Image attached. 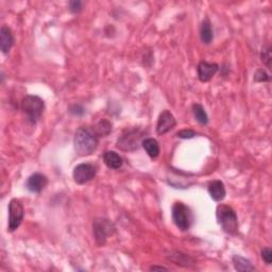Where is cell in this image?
Here are the masks:
<instances>
[{
    "label": "cell",
    "instance_id": "cell-1",
    "mask_svg": "<svg viewBox=\"0 0 272 272\" xmlns=\"http://www.w3.org/2000/svg\"><path fill=\"white\" fill-rule=\"evenodd\" d=\"M98 136L93 129L88 127H80L75 134V150L80 157H86L94 153L98 147Z\"/></svg>",
    "mask_w": 272,
    "mask_h": 272
},
{
    "label": "cell",
    "instance_id": "cell-2",
    "mask_svg": "<svg viewBox=\"0 0 272 272\" xmlns=\"http://www.w3.org/2000/svg\"><path fill=\"white\" fill-rule=\"evenodd\" d=\"M216 217L219 225L223 232L229 235H236L238 233V218L236 212L226 204H219L216 210Z\"/></svg>",
    "mask_w": 272,
    "mask_h": 272
},
{
    "label": "cell",
    "instance_id": "cell-3",
    "mask_svg": "<svg viewBox=\"0 0 272 272\" xmlns=\"http://www.w3.org/2000/svg\"><path fill=\"white\" fill-rule=\"evenodd\" d=\"M22 109L31 124H36L44 113V100L38 96H26L22 100Z\"/></svg>",
    "mask_w": 272,
    "mask_h": 272
},
{
    "label": "cell",
    "instance_id": "cell-4",
    "mask_svg": "<svg viewBox=\"0 0 272 272\" xmlns=\"http://www.w3.org/2000/svg\"><path fill=\"white\" fill-rule=\"evenodd\" d=\"M172 220L181 231H189L193 222L190 209L183 202H176L172 206Z\"/></svg>",
    "mask_w": 272,
    "mask_h": 272
},
{
    "label": "cell",
    "instance_id": "cell-5",
    "mask_svg": "<svg viewBox=\"0 0 272 272\" xmlns=\"http://www.w3.org/2000/svg\"><path fill=\"white\" fill-rule=\"evenodd\" d=\"M144 137V131L139 128L126 130L117 140V148L122 151H135L139 148Z\"/></svg>",
    "mask_w": 272,
    "mask_h": 272
},
{
    "label": "cell",
    "instance_id": "cell-6",
    "mask_svg": "<svg viewBox=\"0 0 272 272\" xmlns=\"http://www.w3.org/2000/svg\"><path fill=\"white\" fill-rule=\"evenodd\" d=\"M116 231L113 222L106 218L96 219L93 223V233L96 244L102 247L107 243V239L109 235H113Z\"/></svg>",
    "mask_w": 272,
    "mask_h": 272
},
{
    "label": "cell",
    "instance_id": "cell-7",
    "mask_svg": "<svg viewBox=\"0 0 272 272\" xmlns=\"http://www.w3.org/2000/svg\"><path fill=\"white\" fill-rule=\"evenodd\" d=\"M25 217V210L22 202L17 199L11 200L9 203V225L8 231L14 232L21 226Z\"/></svg>",
    "mask_w": 272,
    "mask_h": 272
},
{
    "label": "cell",
    "instance_id": "cell-8",
    "mask_svg": "<svg viewBox=\"0 0 272 272\" xmlns=\"http://www.w3.org/2000/svg\"><path fill=\"white\" fill-rule=\"evenodd\" d=\"M97 174V168L93 164L82 163L75 167L73 177L75 182L79 185H83L90 180H93Z\"/></svg>",
    "mask_w": 272,
    "mask_h": 272
},
{
    "label": "cell",
    "instance_id": "cell-9",
    "mask_svg": "<svg viewBox=\"0 0 272 272\" xmlns=\"http://www.w3.org/2000/svg\"><path fill=\"white\" fill-rule=\"evenodd\" d=\"M177 120L174 118V116L169 112L165 109V111L162 112L159 116L158 124H157V133L159 135H164L171 131L172 129L176 127Z\"/></svg>",
    "mask_w": 272,
    "mask_h": 272
},
{
    "label": "cell",
    "instance_id": "cell-10",
    "mask_svg": "<svg viewBox=\"0 0 272 272\" xmlns=\"http://www.w3.org/2000/svg\"><path fill=\"white\" fill-rule=\"evenodd\" d=\"M48 184V178L43 173L35 172L28 178L26 187L31 192L40 193Z\"/></svg>",
    "mask_w": 272,
    "mask_h": 272
},
{
    "label": "cell",
    "instance_id": "cell-11",
    "mask_svg": "<svg viewBox=\"0 0 272 272\" xmlns=\"http://www.w3.org/2000/svg\"><path fill=\"white\" fill-rule=\"evenodd\" d=\"M218 70H219V66L216 63H210L206 61L200 62L197 68L199 80L203 83L211 81L212 78L216 75Z\"/></svg>",
    "mask_w": 272,
    "mask_h": 272
},
{
    "label": "cell",
    "instance_id": "cell-12",
    "mask_svg": "<svg viewBox=\"0 0 272 272\" xmlns=\"http://www.w3.org/2000/svg\"><path fill=\"white\" fill-rule=\"evenodd\" d=\"M14 35L8 26H2L0 29V49L2 54H8L14 45Z\"/></svg>",
    "mask_w": 272,
    "mask_h": 272
},
{
    "label": "cell",
    "instance_id": "cell-13",
    "mask_svg": "<svg viewBox=\"0 0 272 272\" xmlns=\"http://www.w3.org/2000/svg\"><path fill=\"white\" fill-rule=\"evenodd\" d=\"M209 192L211 198L216 202H220L225 198L226 191L222 181L214 180L209 184Z\"/></svg>",
    "mask_w": 272,
    "mask_h": 272
},
{
    "label": "cell",
    "instance_id": "cell-14",
    "mask_svg": "<svg viewBox=\"0 0 272 272\" xmlns=\"http://www.w3.org/2000/svg\"><path fill=\"white\" fill-rule=\"evenodd\" d=\"M103 162L109 169H119L124 165V160L115 151H106L103 154Z\"/></svg>",
    "mask_w": 272,
    "mask_h": 272
},
{
    "label": "cell",
    "instance_id": "cell-15",
    "mask_svg": "<svg viewBox=\"0 0 272 272\" xmlns=\"http://www.w3.org/2000/svg\"><path fill=\"white\" fill-rule=\"evenodd\" d=\"M141 146L151 159H157L160 155V145L157 139L145 138L141 142Z\"/></svg>",
    "mask_w": 272,
    "mask_h": 272
},
{
    "label": "cell",
    "instance_id": "cell-16",
    "mask_svg": "<svg viewBox=\"0 0 272 272\" xmlns=\"http://www.w3.org/2000/svg\"><path fill=\"white\" fill-rule=\"evenodd\" d=\"M233 265L237 271L242 272H249V271H255L256 268L252 265V263L241 255H234L232 258Z\"/></svg>",
    "mask_w": 272,
    "mask_h": 272
},
{
    "label": "cell",
    "instance_id": "cell-17",
    "mask_svg": "<svg viewBox=\"0 0 272 272\" xmlns=\"http://www.w3.org/2000/svg\"><path fill=\"white\" fill-rule=\"evenodd\" d=\"M200 37H201V41L209 45L212 43L214 38V32L212 28V24L209 18H205L201 24V28H200Z\"/></svg>",
    "mask_w": 272,
    "mask_h": 272
},
{
    "label": "cell",
    "instance_id": "cell-18",
    "mask_svg": "<svg viewBox=\"0 0 272 272\" xmlns=\"http://www.w3.org/2000/svg\"><path fill=\"white\" fill-rule=\"evenodd\" d=\"M93 130L97 134V136L100 137H105L112 132V124L108 119H101L97 122V125L94 127Z\"/></svg>",
    "mask_w": 272,
    "mask_h": 272
},
{
    "label": "cell",
    "instance_id": "cell-19",
    "mask_svg": "<svg viewBox=\"0 0 272 272\" xmlns=\"http://www.w3.org/2000/svg\"><path fill=\"white\" fill-rule=\"evenodd\" d=\"M192 113H193V116H195L196 120L199 122L200 125L206 126L207 124H209V116H207V114L205 112V109L201 105H199V103H195V105L192 106Z\"/></svg>",
    "mask_w": 272,
    "mask_h": 272
},
{
    "label": "cell",
    "instance_id": "cell-20",
    "mask_svg": "<svg viewBox=\"0 0 272 272\" xmlns=\"http://www.w3.org/2000/svg\"><path fill=\"white\" fill-rule=\"evenodd\" d=\"M261 59H262V62L265 64V65L267 66V68L271 69L272 56H271V47H270L269 44L263 47L262 53H261Z\"/></svg>",
    "mask_w": 272,
    "mask_h": 272
},
{
    "label": "cell",
    "instance_id": "cell-21",
    "mask_svg": "<svg viewBox=\"0 0 272 272\" xmlns=\"http://www.w3.org/2000/svg\"><path fill=\"white\" fill-rule=\"evenodd\" d=\"M254 81L255 82H269L270 77L265 70L258 69L255 71V74H254Z\"/></svg>",
    "mask_w": 272,
    "mask_h": 272
},
{
    "label": "cell",
    "instance_id": "cell-22",
    "mask_svg": "<svg viewBox=\"0 0 272 272\" xmlns=\"http://www.w3.org/2000/svg\"><path fill=\"white\" fill-rule=\"evenodd\" d=\"M69 11L74 14H78V13L82 12L83 10V2L80 0H73V1L69 2Z\"/></svg>",
    "mask_w": 272,
    "mask_h": 272
},
{
    "label": "cell",
    "instance_id": "cell-23",
    "mask_svg": "<svg viewBox=\"0 0 272 272\" xmlns=\"http://www.w3.org/2000/svg\"><path fill=\"white\" fill-rule=\"evenodd\" d=\"M197 135V133L195 131L192 130H182L177 133V136L179 138H182V139H190V138H193L195 136Z\"/></svg>",
    "mask_w": 272,
    "mask_h": 272
},
{
    "label": "cell",
    "instance_id": "cell-24",
    "mask_svg": "<svg viewBox=\"0 0 272 272\" xmlns=\"http://www.w3.org/2000/svg\"><path fill=\"white\" fill-rule=\"evenodd\" d=\"M262 258H263V261L266 263L267 265H271L272 263V251L269 247L267 248H264L262 250Z\"/></svg>",
    "mask_w": 272,
    "mask_h": 272
},
{
    "label": "cell",
    "instance_id": "cell-25",
    "mask_svg": "<svg viewBox=\"0 0 272 272\" xmlns=\"http://www.w3.org/2000/svg\"><path fill=\"white\" fill-rule=\"evenodd\" d=\"M69 113L75 116H82L84 113H85V109H84V108L80 105H74L69 108Z\"/></svg>",
    "mask_w": 272,
    "mask_h": 272
},
{
    "label": "cell",
    "instance_id": "cell-26",
    "mask_svg": "<svg viewBox=\"0 0 272 272\" xmlns=\"http://www.w3.org/2000/svg\"><path fill=\"white\" fill-rule=\"evenodd\" d=\"M150 270H151V271H154V270H168V269L165 268V267H161V266H152V267L150 268Z\"/></svg>",
    "mask_w": 272,
    "mask_h": 272
}]
</instances>
